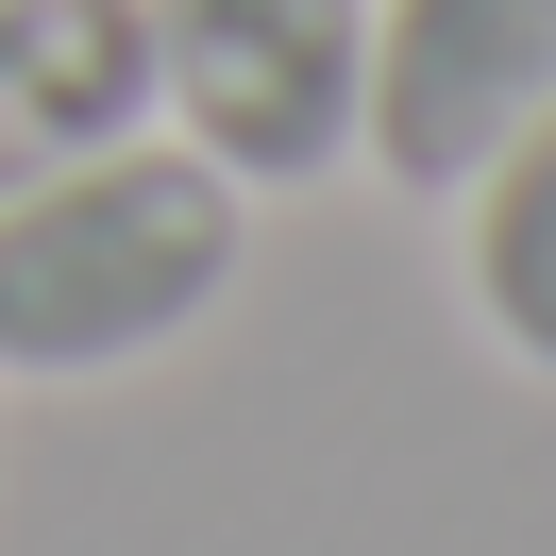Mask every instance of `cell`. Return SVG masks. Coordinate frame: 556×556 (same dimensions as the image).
<instances>
[{"label":"cell","instance_id":"cell-1","mask_svg":"<svg viewBox=\"0 0 556 556\" xmlns=\"http://www.w3.org/2000/svg\"><path fill=\"white\" fill-rule=\"evenodd\" d=\"M219 287H237V169H203L186 136L68 152L51 186L0 203V371H35V388L136 371Z\"/></svg>","mask_w":556,"mask_h":556},{"label":"cell","instance_id":"cell-2","mask_svg":"<svg viewBox=\"0 0 556 556\" xmlns=\"http://www.w3.org/2000/svg\"><path fill=\"white\" fill-rule=\"evenodd\" d=\"M152 17V118L237 186H320L354 152L371 0H136Z\"/></svg>","mask_w":556,"mask_h":556},{"label":"cell","instance_id":"cell-3","mask_svg":"<svg viewBox=\"0 0 556 556\" xmlns=\"http://www.w3.org/2000/svg\"><path fill=\"white\" fill-rule=\"evenodd\" d=\"M540 102H556V0H371L354 152H371L388 186L455 203Z\"/></svg>","mask_w":556,"mask_h":556},{"label":"cell","instance_id":"cell-4","mask_svg":"<svg viewBox=\"0 0 556 556\" xmlns=\"http://www.w3.org/2000/svg\"><path fill=\"white\" fill-rule=\"evenodd\" d=\"M118 136H152V17L136 0H0V203Z\"/></svg>","mask_w":556,"mask_h":556},{"label":"cell","instance_id":"cell-5","mask_svg":"<svg viewBox=\"0 0 556 556\" xmlns=\"http://www.w3.org/2000/svg\"><path fill=\"white\" fill-rule=\"evenodd\" d=\"M455 203H472V320L522 354V371H556V102L522 118Z\"/></svg>","mask_w":556,"mask_h":556}]
</instances>
